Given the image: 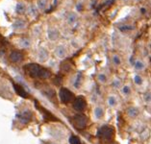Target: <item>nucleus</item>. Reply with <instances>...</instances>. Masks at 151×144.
<instances>
[{
	"label": "nucleus",
	"mask_w": 151,
	"mask_h": 144,
	"mask_svg": "<svg viewBox=\"0 0 151 144\" xmlns=\"http://www.w3.org/2000/svg\"><path fill=\"white\" fill-rule=\"evenodd\" d=\"M24 69L26 70V73H28L29 76H31L32 78L45 79L50 76V72L48 70L36 64H29L27 65H25Z\"/></svg>",
	"instance_id": "1"
},
{
	"label": "nucleus",
	"mask_w": 151,
	"mask_h": 144,
	"mask_svg": "<svg viewBox=\"0 0 151 144\" xmlns=\"http://www.w3.org/2000/svg\"><path fill=\"white\" fill-rule=\"evenodd\" d=\"M72 124L78 130H83L88 124V119L84 114H76L72 119Z\"/></svg>",
	"instance_id": "2"
},
{
	"label": "nucleus",
	"mask_w": 151,
	"mask_h": 144,
	"mask_svg": "<svg viewBox=\"0 0 151 144\" xmlns=\"http://www.w3.org/2000/svg\"><path fill=\"white\" fill-rule=\"evenodd\" d=\"M98 135L102 139H106V140L111 139L114 136V129L110 126H103L99 129Z\"/></svg>",
	"instance_id": "3"
},
{
	"label": "nucleus",
	"mask_w": 151,
	"mask_h": 144,
	"mask_svg": "<svg viewBox=\"0 0 151 144\" xmlns=\"http://www.w3.org/2000/svg\"><path fill=\"white\" fill-rule=\"evenodd\" d=\"M59 96L63 103H68L71 102L73 99V94L70 90H68V88H61L60 92H59Z\"/></svg>",
	"instance_id": "4"
},
{
	"label": "nucleus",
	"mask_w": 151,
	"mask_h": 144,
	"mask_svg": "<svg viewBox=\"0 0 151 144\" xmlns=\"http://www.w3.org/2000/svg\"><path fill=\"white\" fill-rule=\"evenodd\" d=\"M86 106H87V103L86 100L81 97V96H78L74 99L73 101V109L77 112H83V110L86 109Z\"/></svg>",
	"instance_id": "5"
},
{
	"label": "nucleus",
	"mask_w": 151,
	"mask_h": 144,
	"mask_svg": "<svg viewBox=\"0 0 151 144\" xmlns=\"http://www.w3.org/2000/svg\"><path fill=\"white\" fill-rule=\"evenodd\" d=\"M10 60L13 62H19L23 60V56L22 54L18 51H13L12 53L10 54Z\"/></svg>",
	"instance_id": "6"
},
{
	"label": "nucleus",
	"mask_w": 151,
	"mask_h": 144,
	"mask_svg": "<svg viewBox=\"0 0 151 144\" xmlns=\"http://www.w3.org/2000/svg\"><path fill=\"white\" fill-rule=\"evenodd\" d=\"M14 90H16V91H17V94H19V95L21 96V97H23V98H27V97H28V94L26 93V91H25L20 86L14 85Z\"/></svg>",
	"instance_id": "7"
},
{
	"label": "nucleus",
	"mask_w": 151,
	"mask_h": 144,
	"mask_svg": "<svg viewBox=\"0 0 151 144\" xmlns=\"http://www.w3.org/2000/svg\"><path fill=\"white\" fill-rule=\"evenodd\" d=\"M25 10H26V8H25V5L23 3H18L17 5V12L18 14H23L25 12Z\"/></svg>",
	"instance_id": "8"
},
{
	"label": "nucleus",
	"mask_w": 151,
	"mask_h": 144,
	"mask_svg": "<svg viewBox=\"0 0 151 144\" xmlns=\"http://www.w3.org/2000/svg\"><path fill=\"white\" fill-rule=\"evenodd\" d=\"M56 54L58 55V57L63 58L65 56V50L64 47H58L56 50Z\"/></svg>",
	"instance_id": "9"
},
{
	"label": "nucleus",
	"mask_w": 151,
	"mask_h": 144,
	"mask_svg": "<svg viewBox=\"0 0 151 144\" xmlns=\"http://www.w3.org/2000/svg\"><path fill=\"white\" fill-rule=\"evenodd\" d=\"M69 143L70 144H81V140L78 136L72 135V136H70V138H69Z\"/></svg>",
	"instance_id": "10"
},
{
	"label": "nucleus",
	"mask_w": 151,
	"mask_h": 144,
	"mask_svg": "<svg viewBox=\"0 0 151 144\" xmlns=\"http://www.w3.org/2000/svg\"><path fill=\"white\" fill-rule=\"evenodd\" d=\"M16 24H19V25H17V26H14V28H23L24 25H25V22L22 21V20H18V21L16 22Z\"/></svg>",
	"instance_id": "11"
},
{
	"label": "nucleus",
	"mask_w": 151,
	"mask_h": 144,
	"mask_svg": "<svg viewBox=\"0 0 151 144\" xmlns=\"http://www.w3.org/2000/svg\"><path fill=\"white\" fill-rule=\"evenodd\" d=\"M102 113H103V112L101 109H99V108L95 109V115H96V117L100 118L102 116Z\"/></svg>",
	"instance_id": "12"
},
{
	"label": "nucleus",
	"mask_w": 151,
	"mask_h": 144,
	"mask_svg": "<svg viewBox=\"0 0 151 144\" xmlns=\"http://www.w3.org/2000/svg\"><path fill=\"white\" fill-rule=\"evenodd\" d=\"M143 66H145V64H143V62H137L135 64V67L137 69H142V68H143Z\"/></svg>",
	"instance_id": "13"
},
{
	"label": "nucleus",
	"mask_w": 151,
	"mask_h": 144,
	"mask_svg": "<svg viewBox=\"0 0 151 144\" xmlns=\"http://www.w3.org/2000/svg\"><path fill=\"white\" fill-rule=\"evenodd\" d=\"M38 3H39V7L40 9H45V5H46L45 0H40Z\"/></svg>",
	"instance_id": "14"
},
{
	"label": "nucleus",
	"mask_w": 151,
	"mask_h": 144,
	"mask_svg": "<svg viewBox=\"0 0 151 144\" xmlns=\"http://www.w3.org/2000/svg\"><path fill=\"white\" fill-rule=\"evenodd\" d=\"M109 104L111 105V106H114V105L116 104V99L114 98V97H111V98L109 99Z\"/></svg>",
	"instance_id": "15"
},
{
	"label": "nucleus",
	"mask_w": 151,
	"mask_h": 144,
	"mask_svg": "<svg viewBox=\"0 0 151 144\" xmlns=\"http://www.w3.org/2000/svg\"><path fill=\"white\" fill-rule=\"evenodd\" d=\"M113 60H114V62H115V64H120V60H119V57H117V56H115V57H114Z\"/></svg>",
	"instance_id": "16"
},
{
	"label": "nucleus",
	"mask_w": 151,
	"mask_h": 144,
	"mask_svg": "<svg viewBox=\"0 0 151 144\" xmlns=\"http://www.w3.org/2000/svg\"><path fill=\"white\" fill-rule=\"evenodd\" d=\"M98 78H99V81H100V82H105V81H106V76L103 75V74L99 75Z\"/></svg>",
	"instance_id": "17"
},
{
	"label": "nucleus",
	"mask_w": 151,
	"mask_h": 144,
	"mask_svg": "<svg viewBox=\"0 0 151 144\" xmlns=\"http://www.w3.org/2000/svg\"><path fill=\"white\" fill-rule=\"evenodd\" d=\"M135 82L137 83V84H142V79H141V77L139 76H136L135 77Z\"/></svg>",
	"instance_id": "18"
},
{
	"label": "nucleus",
	"mask_w": 151,
	"mask_h": 144,
	"mask_svg": "<svg viewBox=\"0 0 151 144\" xmlns=\"http://www.w3.org/2000/svg\"><path fill=\"white\" fill-rule=\"evenodd\" d=\"M129 91H130V90H129V87H124V92H125V93H128Z\"/></svg>",
	"instance_id": "19"
},
{
	"label": "nucleus",
	"mask_w": 151,
	"mask_h": 144,
	"mask_svg": "<svg viewBox=\"0 0 151 144\" xmlns=\"http://www.w3.org/2000/svg\"><path fill=\"white\" fill-rule=\"evenodd\" d=\"M141 12H142V14H145V13H146L145 8H142V9H141Z\"/></svg>",
	"instance_id": "20"
}]
</instances>
